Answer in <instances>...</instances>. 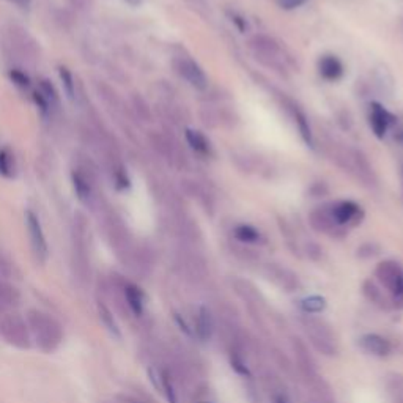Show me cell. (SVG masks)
<instances>
[{"label": "cell", "instance_id": "1", "mask_svg": "<svg viewBox=\"0 0 403 403\" xmlns=\"http://www.w3.org/2000/svg\"><path fill=\"white\" fill-rule=\"evenodd\" d=\"M27 324L32 336L38 348L43 352L51 353L60 347L63 341V329L54 317L43 310H30L27 315Z\"/></svg>", "mask_w": 403, "mask_h": 403}, {"label": "cell", "instance_id": "2", "mask_svg": "<svg viewBox=\"0 0 403 403\" xmlns=\"http://www.w3.org/2000/svg\"><path fill=\"white\" fill-rule=\"evenodd\" d=\"M300 322L303 324V329L305 336L309 337V341L317 352H320L324 356H337L341 352L339 342H337V337L333 333L329 324L326 322H323L322 318H317L314 315L304 314Z\"/></svg>", "mask_w": 403, "mask_h": 403}, {"label": "cell", "instance_id": "3", "mask_svg": "<svg viewBox=\"0 0 403 403\" xmlns=\"http://www.w3.org/2000/svg\"><path fill=\"white\" fill-rule=\"evenodd\" d=\"M0 336L18 348H29L32 345V336L25 318L19 314L16 308L0 305Z\"/></svg>", "mask_w": 403, "mask_h": 403}, {"label": "cell", "instance_id": "4", "mask_svg": "<svg viewBox=\"0 0 403 403\" xmlns=\"http://www.w3.org/2000/svg\"><path fill=\"white\" fill-rule=\"evenodd\" d=\"M375 276L392 298L394 305L403 308V268L394 260H385L376 265Z\"/></svg>", "mask_w": 403, "mask_h": 403}, {"label": "cell", "instance_id": "5", "mask_svg": "<svg viewBox=\"0 0 403 403\" xmlns=\"http://www.w3.org/2000/svg\"><path fill=\"white\" fill-rule=\"evenodd\" d=\"M71 181H73L74 192L81 204L87 208H92V210H96L101 204V199L100 194L96 192V180L92 169H88L87 172V169L76 167L71 172Z\"/></svg>", "mask_w": 403, "mask_h": 403}, {"label": "cell", "instance_id": "6", "mask_svg": "<svg viewBox=\"0 0 403 403\" xmlns=\"http://www.w3.org/2000/svg\"><path fill=\"white\" fill-rule=\"evenodd\" d=\"M73 244H74V268L81 279H87L90 275V262L87 253V220L81 213L76 214L74 219V232H73Z\"/></svg>", "mask_w": 403, "mask_h": 403}, {"label": "cell", "instance_id": "7", "mask_svg": "<svg viewBox=\"0 0 403 403\" xmlns=\"http://www.w3.org/2000/svg\"><path fill=\"white\" fill-rule=\"evenodd\" d=\"M25 224H27L32 251H34L35 257L40 260V262H46L49 248H48L46 237H44V230L40 223V218H38L32 210H27L25 211Z\"/></svg>", "mask_w": 403, "mask_h": 403}, {"label": "cell", "instance_id": "8", "mask_svg": "<svg viewBox=\"0 0 403 403\" xmlns=\"http://www.w3.org/2000/svg\"><path fill=\"white\" fill-rule=\"evenodd\" d=\"M329 214L334 219V223L342 229L345 225H357L364 218L361 206L352 200L337 202L329 208Z\"/></svg>", "mask_w": 403, "mask_h": 403}, {"label": "cell", "instance_id": "9", "mask_svg": "<svg viewBox=\"0 0 403 403\" xmlns=\"http://www.w3.org/2000/svg\"><path fill=\"white\" fill-rule=\"evenodd\" d=\"M175 70L177 73L183 77V79L197 90H205L208 86V79L199 65L186 57H178L173 60Z\"/></svg>", "mask_w": 403, "mask_h": 403}, {"label": "cell", "instance_id": "10", "mask_svg": "<svg viewBox=\"0 0 403 403\" xmlns=\"http://www.w3.org/2000/svg\"><path fill=\"white\" fill-rule=\"evenodd\" d=\"M265 275L270 281L275 282L277 287H281L285 291H296L300 290L301 282L293 271L285 268L277 263H268L265 266Z\"/></svg>", "mask_w": 403, "mask_h": 403}, {"label": "cell", "instance_id": "11", "mask_svg": "<svg viewBox=\"0 0 403 403\" xmlns=\"http://www.w3.org/2000/svg\"><path fill=\"white\" fill-rule=\"evenodd\" d=\"M249 46L253 51V54H256L257 58H260L263 63L276 65V58L281 49H279V44L272 40V38L266 35H257L252 38Z\"/></svg>", "mask_w": 403, "mask_h": 403}, {"label": "cell", "instance_id": "12", "mask_svg": "<svg viewBox=\"0 0 403 403\" xmlns=\"http://www.w3.org/2000/svg\"><path fill=\"white\" fill-rule=\"evenodd\" d=\"M369 123L372 131L375 133L376 138L383 139L388 133L389 126L394 123V115L381 106L378 103L370 104V112H369Z\"/></svg>", "mask_w": 403, "mask_h": 403}, {"label": "cell", "instance_id": "13", "mask_svg": "<svg viewBox=\"0 0 403 403\" xmlns=\"http://www.w3.org/2000/svg\"><path fill=\"white\" fill-rule=\"evenodd\" d=\"M310 224L315 230L322 232V233H326V235H329V237L341 238V237L345 235V232H343L342 227L337 225L334 223V219L331 218L329 210H323V208L310 213Z\"/></svg>", "mask_w": 403, "mask_h": 403}, {"label": "cell", "instance_id": "14", "mask_svg": "<svg viewBox=\"0 0 403 403\" xmlns=\"http://www.w3.org/2000/svg\"><path fill=\"white\" fill-rule=\"evenodd\" d=\"M359 345L364 352L378 357H386L392 353V343L380 334H364L359 339Z\"/></svg>", "mask_w": 403, "mask_h": 403}, {"label": "cell", "instance_id": "15", "mask_svg": "<svg viewBox=\"0 0 403 403\" xmlns=\"http://www.w3.org/2000/svg\"><path fill=\"white\" fill-rule=\"evenodd\" d=\"M285 107L289 109V112L291 114V117H293L295 125L298 126V131H300L303 140L309 147H314V136H312V129H310L308 117H305V114L300 109V106H298V104H295L293 101L287 100V103H285Z\"/></svg>", "mask_w": 403, "mask_h": 403}, {"label": "cell", "instance_id": "16", "mask_svg": "<svg viewBox=\"0 0 403 403\" xmlns=\"http://www.w3.org/2000/svg\"><path fill=\"white\" fill-rule=\"evenodd\" d=\"M318 71L323 79L339 81L343 74V65L336 55H323L318 60Z\"/></svg>", "mask_w": 403, "mask_h": 403}, {"label": "cell", "instance_id": "17", "mask_svg": "<svg viewBox=\"0 0 403 403\" xmlns=\"http://www.w3.org/2000/svg\"><path fill=\"white\" fill-rule=\"evenodd\" d=\"M233 289H235L237 293L243 298V300L248 301L249 304H253L257 308L260 305H265V300L263 296L260 295V291L253 287V285L249 281H244V279H233Z\"/></svg>", "mask_w": 403, "mask_h": 403}, {"label": "cell", "instance_id": "18", "mask_svg": "<svg viewBox=\"0 0 403 403\" xmlns=\"http://www.w3.org/2000/svg\"><path fill=\"white\" fill-rule=\"evenodd\" d=\"M194 329H196V334L202 341H210L214 333V318L211 315V312L204 308V305H202L197 312L196 328Z\"/></svg>", "mask_w": 403, "mask_h": 403}, {"label": "cell", "instance_id": "19", "mask_svg": "<svg viewBox=\"0 0 403 403\" xmlns=\"http://www.w3.org/2000/svg\"><path fill=\"white\" fill-rule=\"evenodd\" d=\"M123 295H125L128 308L131 309L133 314L142 315V312H144V293H142L138 285L126 282L123 285Z\"/></svg>", "mask_w": 403, "mask_h": 403}, {"label": "cell", "instance_id": "20", "mask_svg": "<svg viewBox=\"0 0 403 403\" xmlns=\"http://www.w3.org/2000/svg\"><path fill=\"white\" fill-rule=\"evenodd\" d=\"M362 293L370 303L376 305V308H380L383 310H388L389 308H391V301L386 298L385 291H383L378 285L372 281H366L362 284Z\"/></svg>", "mask_w": 403, "mask_h": 403}, {"label": "cell", "instance_id": "21", "mask_svg": "<svg viewBox=\"0 0 403 403\" xmlns=\"http://www.w3.org/2000/svg\"><path fill=\"white\" fill-rule=\"evenodd\" d=\"M385 383L391 402L403 403V376L400 374H388Z\"/></svg>", "mask_w": 403, "mask_h": 403}, {"label": "cell", "instance_id": "22", "mask_svg": "<svg viewBox=\"0 0 403 403\" xmlns=\"http://www.w3.org/2000/svg\"><path fill=\"white\" fill-rule=\"evenodd\" d=\"M186 140H187V144L191 145V148L196 153L199 154H210L211 153V145H210V142H208V139L205 138L204 134L199 133V131H194V129H186Z\"/></svg>", "mask_w": 403, "mask_h": 403}, {"label": "cell", "instance_id": "23", "mask_svg": "<svg viewBox=\"0 0 403 403\" xmlns=\"http://www.w3.org/2000/svg\"><path fill=\"white\" fill-rule=\"evenodd\" d=\"M233 235L244 244H257L262 242V233H260L256 227H252L249 224H239L233 230Z\"/></svg>", "mask_w": 403, "mask_h": 403}, {"label": "cell", "instance_id": "24", "mask_svg": "<svg viewBox=\"0 0 403 403\" xmlns=\"http://www.w3.org/2000/svg\"><path fill=\"white\" fill-rule=\"evenodd\" d=\"M0 175L10 180L16 177V159L8 147L0 150Z\"/></svg>", "mask_w": 403, "mask_h": 403}, {"label": "cell", "instance_id": "25", "mask_svg": "<svg viewBox=\"0 0 403 403\" xmlns=\"http://www.w3.org/2000/svg\"><path fill=\"white\" fill-rule=\"evenodd\" d=\"M38 92H40L44 96V100L49 103L52 112L58 110V107H60V96H58V92L54 87V84H52L49 79H41L40 87H38Z\"/></svg>", "mask_w": 403, "mask_h": 403}, {"label": "cell", "instance_id": "26", "mask_svg": "<svg viewBox=\"0 0 403 403\" xmlns=\"http://www.w3.org/2000/svg\"><path fill=\"white\" fill-rule=\"evenodd\" d=\"M326 300H324L323 296H308L304 298V300L300 301V308L304 312V314H309V315H314V314H320L324 309H326Z\"/></svg>", "mask_w": 403, "mask_h": 403}, {"label": "cell", "instance_id": "27", "mask_svg": "<svg viewBox=\"0 0 403 403\" xmlns=\"http://www.w3.org/2000/svg\"><path fill=\"white\" fill-rule=\"evenodd\" d=\"M21 296L19 291L13 287V285L6 284L0 279V305H10V308H16Z\"/></svg>", "mask_w": 403, "mask_h": 403}, {"label": "cell", "instance_id": "28", "mask_svg": "<svg viewBox=\"0 0 403 403\" xmlns=\"http://www.w3.org/2000/svg\"><path fill=\"white\" fill-rule=\"evenodd\" d=\"M58 74H60V79L63 82V88H65V93L70 100H74V95H76V82H74V77L71 74V71L67 67H60L58 68Z\"/></svg>", "mask_w": 403, "mask_h": 403}, {"label": "cell", "instance_id": "29", "mask_svg": "<svg viewBox=\"0 0 403 403\" xmlns=\"http://www.w3.org/2000/svg\"><path fill=\"white\" fill-rule=\"evenodd\" d=\"M98 310H100V317H101V320L103 323L106 324L107 329L112 333L114 336L117 337H120V331H119V326H117V322H115V318L112 315V312H110V309L107 308L106 304L104 303H100L98 304Z\"/></svg>", "mask_w": 403, "mask_h": 403}, {"label": "cell", "instance_id": "30", "mask_svg": "<svg viewBox=\"0 0 403 403\" xmlns=\"http://www.w3.org/2000/svg\"><path fill=\"white\" fill-rule=\"evenodd\" d=\"M230 366H232V369L235 370V372H237L238 375H242V376H251L249 369H248V366H246V362H244V359H243L242 353H239L237 348H232V352H230Z\"/></svg>", "mask_w": 403, "mask_h": 403}, {"label": "cell", "instance_id": "31", "mask_svg": "<svg viewBox=\"0 0 403 403\" xmlns=\"http://www.w3.org/2000/svg\"><path fill=\"white\" fill-rule=\"evenodd\" d=\"M161 383H162V389H164V394H166V397H167V402H169V403H178L177 391H175V385H173L172 376L169 375L167 372H162V374H161Z\"/></svg>", "mask_w": 403, "mask_h": 403}, {"label": "cell", "instance_id": "32", "mask_svg": "<svg viewBox=\"0 0 403 403\" xmlns=\"http://www.w3.org/2000/svg\"><path fill=\"white\" fill-rule=\"evenodd\" d=\"M10 79L13 81L15 86L21 87V88H29L30 84H32L29 74L22 70H11L10 71Z\"/></svg>", "mask_w": 403, "mask_h": 403}, {"label": "cell", "instance_id": "33", "mask_svg": "<svg viewBox=\"0 0 403 403\" xmlns=\"http://www.w3.org/2000/svg\"><path fill=\"white\" fill-rule=\"evenodd\" d=\"M34 100H35V103H37V106H38V109H40V112L46 117V115H51L52 114V109H51V106H49V103L44 100V96L38 92L34 93Z\"/></svg>", "mask_w": 403, "mask_h": 403}, {"label": "cell", "instance_id": "34", "mask_svg": "<svg viewBox=\"0 0 403 403\" xmlns=\"http://www.w3.org/2000/svg\"><path fill=\"white\" fill-rule=\"evenodd\" d=\"M305 2H308V0H279V4H281V6L285 10L298 8V6L304 5Z\"/></svg>", "mask_w": 403, "mask_h": 403}, {"label": "cell", "instance_id": "35", "mask_svg": "<svg viewBox=\"0 0 403 403\" xmlns=\"http://www.w3.org/2000/svg\"><path fill=\"white\" fill-rule=\"evenodd\" d=\"M272 403H289V400L285 399L282 394H275V397H272Z\"/></svg>", "mask_w": 403, "mask_h": 403}, {"label": "cell", "instance_id": "36", "mask_svg": "<svg viewBox=\"0 0 403 403\" xmlns=\"http://www.w3.org/2000/svg\"><path fill=\"white\" fill-rule=\"evenodd\" d=\"M125 2H128L129 5H134V6H136V5H139V4L142 2V0H125Z\"/></svg>", "mask_w": 403, "mask_h": 403}, {"label": "cell", "instance_id": "37", "mask_svg": "<svg viewBox=\"0 0 403 403\" xmlns=\"http://www.w3.org/2000/svg\"><path fill=\"white\" fill-rule=\"evenodd\" d=\"M397 140H399L400 144L403 145V131H400V133H399V136H397Z\"/></svg>", "mask_w": 403, "mask_h": 403}, {"label": "cell", "instance_id": "38", "mask_svg": "<svg viewBox=\"0 0 403 403\" xmlns=\"http://www.w3.org/2000/svg\"><path fill=\"white\" fill-rule=\"evenodd\" d=\"M18 4H27V0H15Z\"/></svg>", "mask_w": 403, "mask_h": 403}, {"label": "cell", "instance_id": "39", "mask_svg": "<svg viewBox=\"0 0 403 403\" xmlns=\"http://www.w3.org/2000/svg\"><path fill=\"white\" fill-rule=\"evenodd\" d=\"M200 403H210V402H200Z\"/></svg>", "mask_w": 403, "mask_h": 403}]
</instances>
